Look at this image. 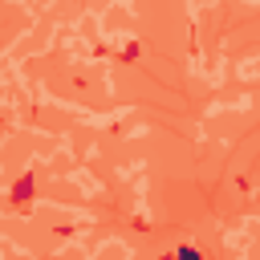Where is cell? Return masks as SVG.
<instances>
[{
  "label": "cell",
  "mask_w": 260,
  "mask_h": 260,
  "mask_svg": "<svg viewBox=\"0 0 260 260\" xmlns=\"http://www.w3.org/2000/svg\"><path fill=\"white\" fill-rule=\"evenodd\" d=\"M167 260H204V256L195 252V248H179V252H175V256H167Z\"/></svg>",
  "instance_id": "6da1fadb"
}]
</instances>
